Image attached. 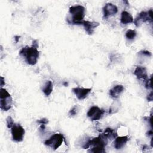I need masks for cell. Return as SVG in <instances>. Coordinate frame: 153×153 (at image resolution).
Wrapping results in <instances>:
<instances>
[{
	"instance_id": "1",
	"label": "cell",
	"mask_w": 153,
	"mask_h": 153,
	"mask_svg": "<svg viewBox=\"0 0 153 153\" xmlns=\"http://www.w3.org/2000/svg\"><path fill=\"white\" fill-rule=\"evenodd\" d=\"M85 8L82 5H74L69 8L70 18H67L68 23L73 25H81L84 22L85 16Z\"/></svg>"
},
{
	"instance_id": "2",
	"label": "cell",
	"mask_w": 153,
	"mask_h": 153,
	"mask_svg": "<svg viewBox=\"0 0 153 153\" xmlns=\"http://www.w3.org/2000/svg\"><path fill=\"white\" fill-rule=\"evenodd\" d=\"M38 48L32 46L23 47L20 52L19 54L23 58H25L27 64L30 65H35L39 58V52L37 49Z\"/></svg>"
},
{
	"instance_id": "3",
	"label": "cell",
	"mask_w": 153,
	"mask_h": 153,
	"mask_svg": "<svg viewBox=\"0 0 153 153\" xmlns=\"http://www.w3.org/2000/svg\"><path fill=\"white\" fill-rule=\"evenodd\" d=\"M108 138L102 133L99 136L94 137L90 140V146H93L91 149L89 150L88 152H105V147L108 143Z\"/></svg>"
},
{
	"instance_id": "4",
	"label": "cell",
	"mask_w": 153,
	"mask_h": 153,
	"mask_svg": "<svg viewBox=\"0 0 153 153\" xmlns=\"http://www.w3.org/2000/svg\"><path fill=\"white\" fill-rule=\"evenodd\" d=\"M13 99L7 90L1 88L0 90V108L2 111H8L12 106Z\"/></svg>"
},
{
	"instance_id": "5",
	"label": "cell",
	"mask_w": 153,
	"mask_h": 153,
	"mask_svg": "<svg viewBox=\"0 0 153 153\" xmlns=\"http://www.w3.org/2000/svg\"><path fill=\"white\" fill-rule=\"evenodd\" d=\"M64 140V137L61 133H55L51 136L48 139L44 142V144L53 149L56 150L62 145Z\"/></svg>"
},
{
	"instance_id": "6",
	"label": "cell",
	"mask_w": 153,
	"mask_h": 153,
	"mask_svg": "<svg viewBox=\"0 0 153 153\" xmlns=\"http://www.w3.org/2000/svg\"><path fill=\"white\" fill-rule=\"evenodd\" d=\"M13 139L16 142H22L25 135V129L19 124H14L11 129Z\"/></svg>"
},
{
	"instance_id": "7",
	"label": "cell",
	"mask_w": 153,
	"mask_h": 153,
	"mask_svg": "<svg viewBox=\"0 0 153 153\" xmlns=\"http://www.w3.org/2000/svg\"><path fill=\"white\" fill-rule=\"evenodd\" d=\"M152 10L151 9L148 12L146 11H142L138 15V16L133 20L134 23L137 27H139L142 23L146 22L147 21H150L151 22H152Z\"/></svg>"
},
{
	"instance_id": "8",
	"label": "cell",
	"mask_w": 153,
	"mask_h": 153,
	"mask_svg": "<svg viewBox=\"0 0 153 153\" xmlns=\"http://www.w3.org/2000/svg\"><path fill=\"white\" fill-rule=\"evenodd\" d=\"M104 112L105 111L103 109H100L97 106H94L90 108V109L87 112V115L91 120L96 121L100 119Z\"/></svg>"
},
{
	"instance_id": "9",
	"label": "cell",
	"mask_w": 153,
	"mask_h": 153,
	"mask_svg": "<svg viewBox=\"0 0 153 153\" xmlns=\"http://www.w3.org/2000/svg\"><path fill=\"white\" fill-rule=\"evenodd\" d=\"M103 17L108 18L109 16H113L118 12V8L116 5L111 4L107 3L103 8Z\"/></svg>"
},
{
	"instance_id": "10",
	"label": "cell",
	"mask_w": 153,
	"mask_h": 153,
	"mask_svg": "<svg viewBox=\"0 0 153 153\" xmlns=\"http://www.w3.org/2000/svg\"><path fill=\"white\" fill-rule=\"evenodd\" d=\"M91 88H84L80 87H75L72 88L73 92L79 100H82L86 98L91 92Z\"/></svg>"
},
{
	"instance_id": "11",
	"label": "cell",
	"mask_w": 153,
	"mask_h": 153,
	"mask_svg": "<svg viewBox=\"0 0 153 153\" xmlns=\"http://www.w3.org/2000/svg\"><path fill=\"white\" fill-rule=\"evenodd\" d=\"M82 25H83L85 32L88 35H92L94 32L95 29L99 26V23L94 21L90 22L87 20H84Z\"/></svg>"
},
{
	"instance_id": "12",
	"label": "cell",
	"mask_w": 153,
	"mask_h": 153,
	"mask_svg": "<svg viewBox=\"0 0 153 153\" xmlns=\"http://www.w3.org/2000/svg\"><path fill=\"white\" fill-rule=\"evenodd\" d=\"M128 140V137L127 136L116 137L114 140V148L117 149H120L124 146L127 142Z\"/></svg>"
},
{
	"instance_id": "13",
	"label": "cell",
	"mask_w": 153,
	"mask_h": 153,
	"mask_svg": "<svg viewBox=\"0 0 153 153\" xmlns=\"http://www.w3.org/2000/svg\"><path fill=\"white\" fill-rule=\"evenodd\" d=\"M134 74L138 79H143L145 81L148 79V74L145 67L140 66H137L134 71Z\"/></svg>"
},
{
	"instance_id": "14",
	"label": "cell",
	"mask_w": 153,
	"mask_h": 153,
	"mask_svg": "<svg viewBox=\"0 0 153 153\" xmlns=\"http://www.w3.org/2000/svg\"><path fill=\"white\" fill-rule=\"evenodd\" d=\"M124 88L123 85H117L109 90V94L112 97H113L114 99H117V98L119 97L120 95L124 91Z\"/></svg>"
},
{
	"instance_id": "15",
	"label": "cell",
	"mask_w": 153,
	"mask_h": 153,
	"mask_svg": "<svg viewBox=\"0 0 153 153\" xmlns=\"http://www.w3.org/2000/svg\"><path fill=\"white\" fill-rule=\"evenodd\" d=\"M133 22V18L132 16L126 11H123L121 13V23L124 25L131 23Z\"/></svg>"
},
{
	"instance_id": "16",
	"label": "cell",
	"mask_w": 153,
	"mask_h": 153,
	"mask_svg": "<svg viewBox=\"0 0 153 153\" xmlns=\"http://www.w3.org/2000/svg\"><path fill=\"white\" fill-rule=\"evenodd\" d=\"M53 91V83L51 81H46L43 88L42 91L45 96H49Z\"/></svg>"
},
{
	"instance_id": "17",
	"label": "cell",
	"mask_w": 153,
	"mask_h": 153,
	"mask_svg": "<svg viewBox=\"0 0 153 153\" xmlns=\"http://www.w3.org/2000/svg\"><path fill=\"white\" fill-rule=\"evenodd\" d=\"M103 134L108 138V139H113L117 137V133L115 132V131L111 128H107L105 129Z\"/></svg>"
},
{
	"instance_id": "18",
	"label": "cell",
	"mask_w": 153,
	"mask_h": 153,
	"mask_svg": "<svg viewBox=\"0 0 153 153\" xmlns=\"http://www.w3.org/2000/svg\"><path fill=\"white\" fill-rule=\"evenodd\" d=\"M136 34L137 33L134 30L128 29L126 33V37L129 40H132L135 38V37L136 36Z\"/></svg>"
},
{
	"instance_id": "19",
	"label": "cell",
	"mask_w": 153,
	"mask_h": 153,
	"mask_svg": "<svg viewBox=\"0 0 153 153\" xmlns=\"http://www.w3.org/2000/svg\"><path fill=\"white\" fill-rule=\"evenodd\" d=\"M7 127L8 128H11V127H13V126L14 124L13 118L10 116H8L7 118Z\"/></svg>"
},
{
	"instance_id": "20",
	"label": "cell",
	"mask_w": 153,
	"mask_h": 153,
	"mask_svg": "<svg viewBox=\"0 0 153 153\" xmlns=\"http://www.w3.org/2000/svg\"><path fill=\"white\" fill-rule=\"evenodd\" d=\"M78 112V107L76 106H74L69 111V115L71 117H73L74 115H75L77 114Z\"/></svg>"
},
{
	"instance_id": "21",
	"label": "cell",
	"mask_w": 153,
	"mask_h": 153,
	"mask_svg": "<svg viewBox=\"0 0 153 153\" xmlns=\"http://www.w3.org/2000/svg\"><path fill=\"white\" fill-rule=\"evenodd\" d=\"M145 87L148 89L149 88H152V85H151V78L150 79H147L145 80Z\"/></svg>"
},
{
	"instance_id": "22",
	"label": "cell",
	"mask_w": 153,
	"mask_h": 153,
	"mask_svg": "<svg viewBox=\"0 0 153 153\" xmlns=\"http://www.w3.org/2000/svg\"><path fill=\"white\" fill-rule=\"evenodd\" d=\"M37 122L38 123H39L40 124H45V125L46 124H47L48 123V121L46 118H42V119H41L40 120H38Z\"/></svg>"
},
{
	"instance_id": "23",
	"label": "cell",
	"mask_w": 153,
	"mask_h": 153,
	"mask_svg": "<svg viewBox=\"0 0 153 153\" xmlns=\"http://www.w3.org/2000/svg\"><path fill=\"white\" fill-rule=\"evenodd\" d=\"M140 54H142L143 55H145V56H151V54L149 51H146V50H144V51H142L140 52H139Z\"/></svg>"
},
{
	"instance_id": "24",
	"label": "cell",
	"mask_w": 153,
	"mask_h": 153,
	"mask_svg": "<svg viewBox=\"0 0 153 153\" xmlns=\"http://www.w3.org/2000/svg\"><path fill=\"white\" fill-rule=\"evenodd\" d=\"M153 99V96H152V92H151L147 96V100L148 101H152Z\"/></svg>"
},
{
	"instance_id": "25",
	"label": "cell",
	"mask_w": 153,
	"mask_h": 153,
	"mask_svg": "<svg viewBox=\"0 0 153 153\" xmlns=\"http://www.w3.org/2000/svg\"><path fill=\"white\" fill-rule=\"evenodd\" d=\"M5 85V79L3 76H1V87Z\"/></svg>"
},
{
	"instance_id": "26",
	"label": "cell",
	"mask_w": 153,
	"mask_h": 153,
	"mask_svg": "<svg viewBox=\"0 0 153 153\" xmlns=\"http://www.w3.org/2000/svg\"><path fill=\"white\" fill-rule=\"evenodd\" d=\"M32 46L35 47L36 48L38 47V42H37L36 40H33V42H32Z\"/></svg>"
},
{
	"instance_id": "27",
	"label": "cell",
	"mask_w": 153,
	"mask_h": 153,
	"mask_svg": "<svg viewBox=\"0 0 153 153\" xmlns=\"http://www.w3.org/2000/svg\"><path fill=\"white\" fill-rule=\"evenodd\" d=\"M146 134H147V135H148V136H152V130H151L148 131V132Z\"/></svg>"
},
{
	"instance_id": "28",
	"label": "cell",
	"mask_w": 153,
	"mask_h": 153,
	"mask_svg": "<svg viewBox=\"0 0 153 153\" xmlns=\"http://www.w3.org/2000/svg\"><path fill=\"white\" fill-rule=\"evenodd\" d=\"M20 36H14V39L16 40V42H17L18 41H19V38H20Z\"/></svg>"
}]
</instances>
